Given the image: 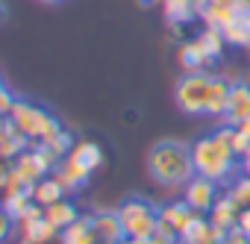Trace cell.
<instances>
[{
	"instance_id": "cell-20",
	"label": "cell",
	"mask_w": 250,
	"mask_h": 244,
	"mask_svg": "<svg viewBox=\"0 0 250 244\" xmlns=\"http://www.w3.org/2000/svg\"><path fill=\"white\" fill-rule=\"evenodd\" d=\"M36 200H33V191H21V194H15V197H9V200H3V203H0V206H3L15 221H21L24 218V212L33 206Z\"/></svg>"
},
{
	"instance_id": "cell-3",
	"label": "cell",
	"mask_w": 250,
	"mask_h": 244,
	"mask_svg": "<svg viewBox=\"0 0 250 244\" xmlns=\"http://www.w3.org/2000/svg\"><path fill=\"white\" fill-rule=\"evenodd\" d=\"M9 121L30 139V144L33 142H47L56 133H62L59 118H53L47 109H42L36 103H27V100H15V106L9 112Z\"/></svg>"
},
{
	"instance_id": "cell-12",
	"label": "cell",
	"mask_w": 250,
	"mask_h": 244,
	"mask_svg": "<svg viewBox=\"0 0 250 244\" xmlns=\"http://www.w3.org/2000/svg\"><path fill=\"white\" fill-rule=\"evenodd\" d=\"M68 159H71V162H77L80 168H85L88 174H94V171L103 165V150H100V144H97V142H77V144H74V150L68 153Z\"/></svg>"
},
{
	"instance_id": "cell-28",
	"label": "cell",
	"mask_w": 250,
	"mask_h": 244,
	"mask_svg": "<svg viewBox=\"0 0 250 244\" xmlns=\"http://www.w3.org/2000/svg\"><path fill=\"white\" fill-rule=\"evenodd\" d=\"M180 238H174V235H162V232H156V235H150V244H177Z\"/></svg>"
},
{
	"instance_id": "cell-8",
	"label": "cell",
	"mask_w": 250,
	"mask_h": 244,
	"mask_svg": "<svg viewBox=\"0 0 250 244\" xmlns=\"http://www.w3.org/2000/svg\"><path fill=\"white\" fill-rule=\"evenodd\" d=\"M12 171H15V174L21 177V183H24V185H27L30 191H33V185H36L39 180L50 177V171H47V168L42 165V159H39V156H36L33 150H24V153H21V156H18L15 162H12Z\"/></svg>"
},
{
	"instance_id": "cell-4",
	"label": "cell",
	"mask_w": 250,
	"mask_h": 244,
	"mask_svg": "<svg viewBox=\"0 0 250 244\" xmlns=\"http://www.w3.org/2000/svg\"><path fill=\"white\" fill-rule=\"evenodd\" d=\"M118 218L124 224V235L150 238L159 229V209L145 197H127L118 206Z\"/></svg>"
},
{
	"instance_id": "cell-7",
	"label": "cell",
	"mask_w": 250,
	"mask_h": 244,
	"mask_svg": "<svg viewBox=\"0 0 250 244\" xmlns=\"http://www.w3.org/2000/svg\"><path fill=\"white\" fill-rule=\"evenodd\" d=\"M194 212H212V206L218 203V183L215 180H206V177H191L186 183V197H183Z\"/></svg>"
},
{
	"instance_id": "cell-17",
	"label": "cell",
	"mask_w": 250,
	"mask_h": 244,
	"mask_svg": "<svg viewBox=\"0 0 250 244\" xmlns=\"http://www.w3.org/2000/svg\"><path fill=\"white\" fill-rule=\"evenodd\" d=\"M21 226V235L24 238H39V241H50V238H59L62 232L42 215V218H36V221H24V224H18Z\"/></svg>"
},
{
	"instance_id": "cell-18",
	"label": "cell",
	"mask_w": 250,
	"mask_h": 244,
	"mask_svg": "<svg viewBox=\"0 0 250 244\" xmlns=\"http://www.w3.org/2000/svg\"><path fill=\"white\" fill-rule=\"evenodd\" d=\"M180 65H183L188 74H194V71H200L203 65H209V56L203 53V47L197 44V39L180 47Z\"/></svg>"
},
{
	"instance_id": "cell-35",
	"label": "cell",
	"mask_w": 250,
	"mask_h": 244,
	"mask_svg": "<svg viewBox=\"0 0 250 244\" xmlns=\"http://www.w3.org/2000/svg\"><path fill=\"white\" fill-rule=\"evenodd\" d=\"M42 3H62V0H42Z\"/></svg>"
},
{
	"instance_id": "cell-27",
	"label": "cell",
	"mask_w": 250,
	"mask_h": 244,
	"mask_svg": "<svg viewBox=\"0 0 250 244\" xmlns=\"http://www.w3.org/2000/svg\"><path fill=\"white\" fill-rule=\"evenodd\" d=\"M238 226H241V229H244V232L250 235V206L238 212Z\"/></svg>"
},
{
	"instance_id": "cell-15",
	"label": "cell",
	"mask_w": 250,
	"mask_h": 244,
	"mask_svg": "<svg viewBox=\"0 0 250 244\" xmlns=\"http://www.w3.org/2000/svg\"><path fill=\"white\" fill-rule=\"evenodd\" d=\"M44 218L59 229V232H65L77 218H80V209L74 206V200H68V197H62L59 203H53V206H44Z\"/></svg>"
},
{
	"instance_id": "cell-25",
	"label": "cell",
	"mask_w": 250,
	"mask_h": 244,
	"mask_svg": "<svg viewBox=\"0 0 250 244\" xmlns=\"http://www.w3.org/2000/svg\"><path fill=\"white\" fill-rule=\"evenodd\" d=\"M224 244H250V235H247V232H244V229L235 224V226H232V229L224 235Z\"/></svg>"
},
{
	"instance_id": "cell-19",
	"label": "cell",
	"mask_w": 250,
	"mask_h": 244,
	"mask_svg": "<svg viewBox=\"0 0 250 244\" xmlns=\"http://www.w3.org/2000/svg\"><path fill=\"white\" fill-rule=\"evenodd\" d=\"M197 44L203 47V53H206L209 62H212V59H218L221 50H224V33H221L218 27H209V30H203V33L197 36Z\"/></svg>"
},
{
	"instance_id": "cell-26",
	"label": "cell",
	"mask_w": 250,
	"mask_h": 244,
	"mask_svg": "<svg viewBox=\"0 0 250 244\" xmlns=\"http://www.w3.org/2000/svg\"><path fill=\"white\" fill-rule=\"evenodd\" d=\"M12 106H15V94H12L9 88H0V115H3V118H9Z\"/></svg>"
},
{
	"instance_id": "cell-31",
	"label": "cell",
	"mask_w": 250,
	"mask_h": 244,
	"mask_svg": "<svg viewBox=\"0 0 250 244\" xmlns=\"http://www.w3.org/2000/svg\"><path fill=\"white\" fill-rule=\"evenodd\" d=\"M9 171H12V162H6V159H0V183H3V180L9 177Z\"/></svg>"
},
{
	"instance_id": "cell-34",
	"label": "cell",
	"mask_w": 250,
	"mask_h": 244,
	"mask_svg": "<svg viewBox=\"0 0 250 244\" xmlns=\"http://www.w3.org/2000/svg\"><path fill=\"white\" fill-rule=\"evenodd\" d=\"M6 127H9V118H3V115H0V136L6 133Z\"/></svg>"
},
{
	"instance_id": "cell-37",
	"label": "cell",
	"mask_w": 250,
	"mask_h": 244,
	"mask_svg": "<svg viewBox=\"0 0 250 244\" xmlns=\"http://www.w3.org/2000/svg\"><path fill=\"white\" fill-rule=\"evenodd\" d=\"M177 244H188V241H183V238H180V241H177Z\"/></svg>"
},
{
	"instance_id": "cell-33",
	"label": "cell",
	"mask_w": 250,
	"mask_h": 244,
	"mask_svg": "<svg viewBox=\"0 0 250 244\" xmlns=\"http://www.w3.org/2000/svg\"><path fill=\"white\" fill-rule=\"evenodd\" d=\"M238 130H241V133L250 139V118H247V121H241V124H238Z\"/></svg>"
},
{
	"instance_id": "cell-22",
	"label": "cell",
	"mask_w": 250,
	"mask_h": 244,
	"mask_svg": "<svg viewBox=\"0 0 250 244\" xmlns=\"http://www.w3.org/2000/svg\"><path fill=\"white\" fill-rule=\"evenodd\" d=\"M21 191H30V188L21 183V177H18L15 171H9V177L0 183V203L9 200V197H15V194H21Z\"/></svg>"
},
{
	"instance_id": "cell-23",
	"label": "cell",
	"mask_w": 250,
	"mask_h": 244,
	"mask_svg": "<svg viewBox=\"0 0 250 244\" xmlns=\"http://www.w3.org/2000/svg\"><path fill=\"white\" fill-rule=\"evenodd\" d=\"M229 197L235 200V206H238V209H247V206H250V177H244V180H238V183L232 185V191H229Z\"/></svg>"
},
{
	"instance_id": "cell-14",
	"label": "cell",
	"mask_w": 250,
	"mask_h": 244,
	"mask_svg": "<svg viewBox=\"0 0 250 244\" xmlns=\"http://www.w3.org/2000/svg\"><path fill=\"white\" fill-rule=\"evenodd\" d=\"M227 115H229V124H232V127H238L241 121L250 118V88H247V85H232V88H229Z\"/></svg>"
},
{
	"instance_id": "cell-5",
	"label": "cell",
	"mask_w": 250,
	"mask_h": 244,
	"mask_svg": "<svg viewBox=\"0 0 250 244\" xmlns=\"http://www.w3.org/2000/svg\"><path fill=\"white\" fill-rule=\"evenodd\" d=\"M212 91H215V77H209L203 71L186 74L177 82V106L186 115H209Z\"/></svg>"
},
{
	"instance_id": "cell-36",
	"label": "cell",
	"mask_w": 250,
	"mask_h": 244,
	"mask_svg": "<svg viewBox=\"0 0 250 244\" xmlns=\"http://www.w3.org/2000/svg\"><path fill=\"white\" fill-rule=\"evenodd\" d=\"M0 88H6V82H3V77H0Z\"/></svg>"
},
{
	"instance_id": "cell-21",
	"label": "cell",
	"mask_w": 250,
	"mask_h": 244,
	"mask_svg": "<svg viewBox=\"0 0 250 244\" xmlns=\"http://www.w3.org/2000/svg\"><path fill=\"white\" fill-rule=\"evenodd\" d=\"M165 15L171 21L183 24V21H188L194 15V3H191V0H165Z\"/></svg>"
},
{
	"instance_id": "cell-13",
	"label": "cell",
	"mask_w": 250,
	"mask_h": 244,
	"mask_svg": "<svg viewBox=\"0 0 250 244\" xmlns=\"http://www.w3.org/2000/svg\"><path fill=\"white\" fill-rule=\"evenodd\" d=\"M91 224H94V229H97V235H100L103 241L118 244V241L124 238V224H121V218H118V209H115V212H94V215H91Z\"/></svg>"
},
{
	"instance_id": "cell-32",
	"label": "cell",
	"mask_w": 250,
	"mask_h": 244,
	"mask_svg": "<svg viewBox=\"0 0 250 244\" xmlns=\"http://www.w3.org/2000/svg\"><path fill=\"white\" fill-rule=\"evenodd\" d=\"M6 15H9V12H6V3H3V0H0V27L6 24Z\"/></svg>"
},
{
	"instance_id": "cell-10",
	"label": "cell",
	"mask_w": 250,
	"mask_h": 244,
	"mask_svg": "<svg viewBox=\"0 0 250 244\" xmlns=\"http://www.w3.org/2000/svg\"><path fill=\"white\" fill-rule=\"evenodd\" d=\"M62 241L65 244H100L103 238L97 235L94 224H91V215H80L65 232H62Z\"/></svg>"
},
{
	"instance_id": "cell-16",
	"label": "cell",
	"mask_w": 250,
	"mask_h": 244,
	"mask_svg": "<svg viewBox=\"0 0 250 244\" xmlns=\"http://www.w3.org/2000/svg\"><path fill=\"white\" fill-rule=\"evenodd\" d=\"M62 197H65V188L56 183L53 174L44 177V180H39V183L33 185V200H36L39 206H53V203H59Z\"/></svg>"
},
{
	"instance_id": "cell-9",
	"label": "cell",
	"mask_w": 250,
	"mask_h": 244,
	"mask_svg": "<svg viewBox=\"0 0 250 244\" xmlns=\"http://www.w3.org/2000/svg\"><path fill=\"white\" fill-rule=\"evenodd\" d=\"M238 206H235V200L232 197H218V203L212 206V212H209V224L218 229V232H229L235 224H238Z\"/></svg>"
},
{
	"instance_id": "cell-29",
	"label": "cell",
	"mask_w": 250,
	"mask_h": 244,
	"mask_svg": "<svg viewBox=\"0 0 250 244\" xmlns=\"http://www.w3.org/2000/svg\"><path fill=\"white\" fill-rule=\"evenodd\" d=\"M21 244H65L62 235L59 238H50V241H39V238H21Z\"/></svg>"
},
{
	"instance_id": "cell-11",
	"label": "cell",
	"mask_w": 250,
	"mask_h": 244,
	"mask_svg": "<svg viewBox=\"0 0 250 244\" xmlns=\"http://www.w3.org/2000/svg\"><path fill=\"white\" fill-rule=\"evenodd\" d=\"M24 150H30V139L9 121V127L6 133L0 136V159H6V162H15Z\"/></svg>"
},
{
	"instance_id": "cell-30",
	"label": "cell",
	"mask_w": 250,
	"mask_h": 244,
	"mask_svg": "<svg viewBox=\"0 0 250 244\" xmlns=\"http://www.w3.org/2000/svg\"><path fill=\"white\" fill-rule=\"evenodd\" d=\"M118 244H150V238H133V235H124Z\"/></svg>"
},
{
	"instance_id": "cell-2",
	"label": "cell",
	"mask_w": 250,
	"mask_h": 244,
	"mask_svg": "<svg viewBox=\"0 0 250 244\" xmlns=\"http://www.w3.org/2000/svg\"><path fill=\"white\" fill-rule=\"evenodd\" d=\"M147 171L159 185H186L194 177V159H191V147H186L183 142H159L150 147L147 153Z\"/></svg>"
},
{
	"instance_id": "cell-6",
	"label": "cell",
	"mask_w": 250,
	"mask_h": 244,
	"mask_svg": "<svg viewBox=\"0 0 250 244\" xmlns=\"http://www.w3.org/2000/svg\"><path fill=\"white\" fill-rule=\"evenodd\" d=\"M200 212H194L186 200H177V203H168L159 209V229L162 235H174V238H183V232L188 229V224L197 218Z\"/></svg>"
},
{
	"instance_id": "cell-24",
	"label": "cell",
	"mask_w": 250,
	"mask_h": 244,
	"mask_svg": "<svg viewBox=\"0 0 250 244\" xmlns=\"http://www.w3.org/2000/svg\"><path fill=\"white\" fill-rule=\"evenodd\" d=\"M15 218L3 209V206H0V244H3V241H9L12 238V232H15Z\"/></svg>"
},
{
	"instance_id": "cell-1",
	"label": "cell",
	"mask_w": 250,
	"mask_h": 244,
	"mask_svg": "<svg viewBox=\"0 0 250 244\" xmlns=\"http://www.w3.org/2000/svg\"><path fill=\"white\" fill-rule=\"evenodd\" d=\"M232 139V124L218 130L215 136H203L200 142H194L191 147V159H194V174L206 177V180H227L235 168V150L229 144Z\"/></svg>"
}]
</instances>
